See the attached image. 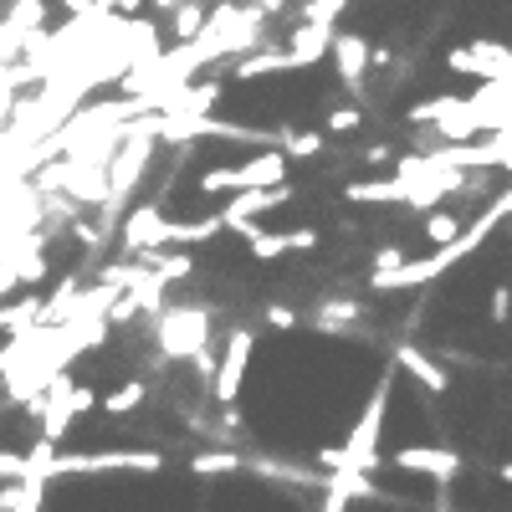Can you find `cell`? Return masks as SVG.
I'll return each mask as SVG.
<instances>
[{"instance_id": "obj_1", "label": "cell", "mask_w": 512, "mask_h": 512, "mask_svg": "<svg viewBox=\"0 0 512 512\" xmlns=\"http://www.w3.org/2000/svg\"><path fill=\"white\" fill-rule=\"evenodd\" d=\"M390 390H395V359H390V369L374 379V390H369V400H364V410L354 420L349 441L323 451L328 472H374V466H379V436H384V405H390Z\"/></svg>"}, {"instance_id": "obj_2", "label": "cell", "mask_w": 512, "mask_h": 512, "mask_svg": "<svg viewBox=\"0 0 512 512\" xmlns=\"http://www.w3.org/2000/svg\"><path fill=\"white\" fill-rule=\"evenodd\" d=\"M154 139H159V123L149 128H128V139L123 149L108 159V195H103V226L123 210V200L134 195V185L144 180V169H149V154H154Z\"/></svg>"}, {"instance_id": "obj_3", "label": "cell", "mask_w": 512, "mask_h": 512, "mask_svg": "<svg viewBox=\"0 0 512 512\" xmlns=\"http://www.w3.org/2000/svg\"><path fill=\"white\" fill-rule=\"evenodd\" d=\"M154 338L164 359H200L210 349V313L205 308H164L154 318Z\"/></svg>"}, {"instance_id": "obj_4", "label": "cell", "mask_w": 512, "mask_h": 512, "mask_svg": "<svg viewBox=\"0 0 512 512\" xmlns=\"http://www.w3.org/2000/svg\"><path fill=\"white\" fill-rule=\"evenodd\" d=\"M159 466H164L159 451H57L52 477L62 472H159Z\"/></svg>"}, {"instance_id": "obj_5", "label": "cell", "mask_w": 512, "mask_h": 512, "mask_svg": "<svg viewBox=\"0 0 512 512\" xmlns=\"http://www.w3.org/2000/svg\"><path fill=\"white\" fill-rule=\"evenodd\" d=\"M251 349H256L251 328H231L226 333V354L216 364V379H210V395H216L221 405H236L241 384H246V369H251Z\"/></svg>"}, {"instance_id": "obj_6", "label": "cell", "mask_w": 512, "mask_h": 512, "mask_svg": "<svg viewBox=\"0 0 512 512\" xmlns=\"http://www.w3.org/2000/svg\"><path fill=\"white\" fill-rule=\"evenodd\" d=\"M333 67H338V82L354 93V98H364V88H369V67H374V47H369V36H359V31H333Z\"/></svg>"}, {"instance_id": "obj_7", "label": "cell", "mask_w": 512, "mask_h": 512, "mask_svg": "<svg viewBox=\"0 0 512 512\" xmlns=\"http://www.w3.org/2000/svg\"><path fill=\"white\" fill-rule=\"evenodd\" d=\"M446 67L451 72H472L482 82H502L512 77V47H502V41H472V47H451L446 52Z\"/></svg>"}, {"instance_id": "obj_8", "label": "cell", "mask_w": 512, "mask_h": 512, "mask_svg": "<svg viewBox=\"0 0 512 512\" xmlns=\"http://www.w3.org/2000/svg\"><path fill=\"white\" fill-rule=\"evenodd\" d=\"M164 205H134L123 216V226H118V246L128 251V256H149V251H164Z\"/></svg>"}, {"instance_id": "obj_9", "label": "cell", "mask_w": 512, "mask_h": 512, "mask_svg": "<svg viewBox=\"0 0 512 512\" xmlns=\"http://www.w3.org/2000/svg\"><path fill=\"white\" fill-rule=\"evenodd\" d=\"M292 195H297L292 180H287V185H272V190H236L231 205H221V226H226V231H241L246 221L267 216V210H282Z\"/></svg>"}, {"instance_id": "obj_10", "label": "cell", "mask_w": 512, "mask_h": 512, "mask_svg": "<svg viewBox=\"0 0 512 512\" xmlns=\"http://www.w3.org/2000/svg\"><path fill=\"white\" fill-rule=\"evenodd\" d=\"M390 466H400V472H420V477H436L441 487H451V477L461 472V456L451 446H400V451H390Z\"/></svg>"}, {"instance_id": "obj_11", "label": "cell", "mask_w": 512, "mask_h": 512, "mask_svg": "<svg viewBox=\"0 0 512 512\" xmlns=\"http://www.w3.org/2000/svg\"><path fill=\"white\" fill-rule=\"evenodd\" d=\"M292 180V159L282 149H262L236 164V185L241 190H272V185H287Z\"/></svg>"}, {"instance_id": "obj_12", "label": "cell", "mask_w": 512, "mask_h": 512, "mask_svg": "<svg viewBox=\"0 0 512 512\" xmlns=\"http://www.w3.org/2000/svg\"><path fill=\"white\" fill-rule=\"evenodd\" d=\"M395 369H405L420 390H431V395H446V390H451V374L441 369V359L425 354L420 344H400V349H395Z\"/></svg>"}, {"instance_id": "obj_13", "label": "cell", "mask_w": 512, "mask_h": 512, "mask_svg": "<svg viewBox=\"0 0 512 512\" xmlns=\"http://www.w3.org/2000/svg\"><path fill=\"white\" fill-rule=\"evenodd\" d=\"M333 31H338V26L297 21V31L287 36V57H292V67H318V62L333 52Z\"/></svg>"}, {"instance_id": "obj_14", "label": "cell", "mask_w": 512, "mask_h": 512, "mask_svg": "<svg viewBox=\"0 0 512 512\" xmlns=\"http://www.w3.org/2000/svg\"><path fill=\"white\" fill-rule=\"evenodd\" d=\"M226 226H221V210L216 216H205V221H169L164 226V246H205V241H216Z\"/></svg>"}, {"instance_id": "obj_15", "label": "cell", "mask_w": 512, "mask_h": 512, "mask_svg": "<svg viewBox=\"0 0 512 512\" xmlns=\"http://www.w3.org/2000/svg\"><path fill=\"white\" fill-rule=\"evenodd\" d=\"M272 72H297V67H292V57H287V47H262V52H251L246 62H236V67H231V77H236V82H246V77H272Z\"/></svg>"}, {"instance_id": "obj_16", "label": "cell", "mask_w": 512, "mask_h": 512, "mask_svg": "<svg viewBox=\"0 0 512 512\" xmlns=\"http://www.w3.org/2000/svg\"><path fill=\"white\" fill-rule=\"evenodd\" d=\"M36 318H41V297H16V303L0 308V333H6V338H21V333L36 328Z\"/></svg>"}, {"instance_id": "obj_17", "label": "cell", "mask_w": 512, "mask_h": 512, "mask_svg": "<svg viewBox=\"0 0 512 512\" xmlns=\"http://www.w3.org/2000/svg\"><path fill=\"white\" fill-rule=\"evenodd\" d=\"M205 21H210V11L200 6V0H180V6L169 11V36H175L180 47H185V41H195V36H200V26H205Z\"/></svg>"}, {"instance_id": "obj_18", "label": "cell", "mask_w": 512, "mask_h": 512, "mask_svg": "<svg viewBox=\"0 0 512 512\" xmlns=\"http://www.w3.org/2000/svg\"><path fill=\"white\" fill-rule=\"evenodd\" d=\"M461 231L466 226H461L456 210H425V241H431V246H451Z\"/></svg>"}, {"instance_id": "obj_19", "label": "cell", "mask_w": 512, "mask_h": 512, "mask_svg": "<svg viewBox=\"0 0 512 512\" xmlns=\"http://www.w3.org/2000/svg\"><path fill=\"white\" fill-rule=\"evenodd\" d=\"M144 400H149L144 379H128V384H118L113 395H103V410H108V415H128V410H139Z\"/></svg>"}, {"instance_id": "obj_20", "label": "cell", "mask_w": 512, "mask_h": 512, "mask_svg": "<svg viewBox=\"0 0 512 512\" xmlns=\"http://www.w3.org/2000/svg\"><path fill=\"white\" fill-rule=\"evenodd\" d=\"M6 21L16 26V31H41V21H47V0H11V11H6Z\"/></svg>"}, {"instance_id": "obj_21", "label": "cell", "mask_w": 512, "mask_h": 512, "mask_svg": "<svg viewBox=\"0 0 512 512\" xmlns=\"http://www.w3.org/2000/svg\"><path fill=\"white\" fill-rule=\"evenodd\" d=\"M190 472H200V477L241 472V456H236V451H200V456H190Z\"/></svg>"}, {"instance_id": "obj_22", "label": "cell", "mask_w": 512, "mask_h": 512, "mask_svg": "<svg viewBox=\"0 0 512 512\" xmlns=\"http://www.w3.org/2000/svg\"><path fill=\"white\" fill-rule=\"evenodd\" d=\"M26 477H36L31 451H0V482H26Z\"/></svg>"}, {"instance_id": "obj_23", "label": "cell", "mask_w": 512, "mask_h": 512, "mask_svg": "<svg viewBox=\"0 0 512 512\" xmlns=\"http://www.w3.org/2000/svg\"><path fill=\"white\" fill-rule=\"evenodd\" d=\"M359 123H364V103H349V108H333V113L323 118V128H328V134H354Z\"/></svg>"}, {"instance_id": "obj_24", "label": "cell", "mask_w": 512, "mask_h": 512, "mask_svg": "<svg viewBox=\"0 0 512 512\" xmlns=\"http://www.w3.org/2000/svg\"><path fill=\"white\" fill-rule=\"evenodd\" d=\"M282 154L287 159H313V154H323V134H282Z\"/></svg>"}, {"instance_id": "obj_25", "label": "cell", "mask_w": 512, "mask_h": 512, "mask_svg": "<svg viewBox=\"0 0 512 512\" xmlns=\"http://www.w3.org/2000/svg\"><path fill=\"white\" fill-rule=\"evenodd\" d=\"M349 11V0H308L303 6V21H318V26H333L338 16Z\"/></svg>"}, {"instance_id": "obj_26", "label": "cell", "mask_w": 512, "mask_h": 512, "mask_svg": "<svg viewBox=\"0 0 512 512\" xmlns=\"http://www.w3.org/2000/svg\"><path fill=\"white\" fill-rule=\"evenodd\" d=\"M487 318H492L497 328H507V323H512V287H507V282H497V287H492V297H487Z\"/></svg>"}, {"instance_id": "obj_27", "label": "cell", "mask_w": 512, "mask_h": 512, "mask_svg": "<svg viewBox=\"0 0 512 512\" xmlns=\"http://www.w3.org/2000/svg\"><path fill=\"white\" fill-rule=\"evenodd\" d=\"M400 267H405V246H379V251H374V277L400 272Z\"/></svg>"}, {"instance_id": "obj_28", "label": "cell", "mask_w": 512, "mask_h": 512, "mask_svg": "<svg viewBox=\"0 0 512 512\" xmlns=\"http://www.w3.org/2000/svg\"><path fill=\"white\" fill-rule=\"evenodd\" d=\"M267 323H272V328H292L297 313H292V308H267Z\"/></svg>"}, {"instance_id": "obj_29", "label": "cell", "mask_w": 512, "mask_h": 512, "mask_svg": "<svg viewBox=\"0 0 512 512\" xmlns=\"http://www.w3.org/2000/svg\"><path fill=\"white\" fill-rule=\"evenodd\" d=\"M62 11L67 16H88V11H98V0H62Z\"/></svg>"}, {"instance_id": "obj_30", "label": "cell", "mask_w": 512, "mask_h": 512, "mask_svg": "<svg viewBox=\"0 0 512 512\" xmlns=\"http://www.w3.org/2000/svg\"><path fill=\"white\" fill-rule=\"evenodd\" d=\"M251 6H256V11H262V16H277V11L287 6V0H251Z\"/></svg>"}, {"instance_id": "obj_31", "label": "cell", "mask_w": 512, "mask_h": 512, "mask_svg": "<svg viewBox=\"0 0 512 512\" xmlns=\"http://www.w3.org/2000/svg\"><path fill=\"white\" fill-rule=\"evenodd\" d=\"M497 477H502V482L512 487V461H507V466H497Z\"/></svg>"}, {"instance_id": "obj_32", "label": "cell", "mask_w": 512, "mask_h": 512, "mask_svg": "<svg viewBox=\"0 0 512 512\" xmlns=\"http://www.w3.org/2000/svg\"><path fill=\"white\" fill-rule=\"evenodd\" d=\"M436 512H451V497H446V487H441V502H436Z\"/></svg>"}]
</instances>
